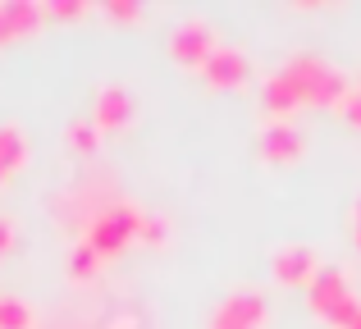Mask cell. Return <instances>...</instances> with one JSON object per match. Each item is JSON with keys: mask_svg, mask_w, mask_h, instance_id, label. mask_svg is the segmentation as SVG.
Returning <instances> with one entry per match:
<instances>
[{"mask_svg": "<svg viewBox=\"0 0 361 329\" xmlns=\"http://www.w3.org/2000/svg\"><path fill=\"white\" fill-rule=\"evenodd\" d=\"M353 242H357V252H361V224H353Z\"/></svg>", "mask_w": 361, "mask_h": 329, "instance_id": "obj_22", "label": "cell"}, {"mask_svg": "<svg viewBox=\"0 0 361 329\" xmlns=\"http://www.w3.org/2000/svg\"><path fill=\"white\" fill-rule=\"evenodd\" d=\"M0 329H32V306L23 297L5 293L0 297Z\"/></svg>", "mask_w": 361, "mask_h": 329, "instance_id": "obj_14", "label": "cell"}, {"mask_svg": "<svg viewBox=\"0 0 361 329\" xmlns=\"http://www.w3.org/2000/svg\"><path fill=\"white\" fill-rule=\"evenodd\" d=\"M97 270H101V256L87 247V242H78V247L69 252V275H73V279H92Z\"/></svg>", "mask_w": 361, "mask_h": 329, "instance_id": "obj_15", "label": "cell"}, {"mask_svg": "<svg viewBox=\"0 0 361 329\" xmlns=\"http://www.w3.org/2000/svg\"><path fill=\"white\" fill-rule=\"evenodd\" d=\"M165 238H169V224L160 220V215L142 211V229H137V242H147V247H160Z\"/></svg>", "mask_w": 361, "mask_h": 329, "instance_id": "obj_16", "label": "cell"}, {"mask_svg": "<svg viewBox=\"0 0 361 329\" xmlns=\"http://www.w3.org/2000/svg\"><path fill=\"white\" fill-rule=\"evenodd\" d=\"M325 321L334 325V329H357V321H361V302H357V293H353V297H343V302H338L334 311L325 316Z\"/></svg>", "mask_w": 361, "mask_h": 329, "instance_id": "obj_17", "label": "cell"}, {"mask_svg": "<svg viewBox=\"0 0 361 329\" xmlns=\"http://www.w3.org/2000/svg\"><path fill=\"white\" fill-rule=\"evenodd\" d=\"M256 147H261V161H270V165H293L302 156V133L293 124H283V119H274V124H265L261 128V137H256Z\"/></svg>", "mask_w": 361, "mask_h": 329, "instance_id": "obj_8", "label": "cell"}, {"mask_svg": "<svg viewBox=\"0 0 361 329\" xmlns=\"http://www.w3.org/2000/svg\"><path fill=\"white\" fill-rule=\"evenodd\" d=\"M215 46L220 42H215V27L206 23V18H183V23L169 32V55H174L178 64H188V69H202Z\"/></svg>", "mask_w": 361, "mask_h": 329, "instance_id": "obj_5", "label": "cell"}, {"mask_svg": "<svg viewBox=\"0 0 361 329\" xmlns=\"http://www.w3.org/2000/svg\"><path fill=\"white\" fill-rule=\"evenodd\" d=\"M261 101H265V110H270L274 119H283V124H288V115L302 106V101H298V92H293V82L283 78L279 69H274L270 78H265V87H261Z\"/></svg>", "mask_w": 361, "mask_h": 329, "instance_id": "obj_12", "label": "cell"}, {"mask_svg": "<svg viewBox=\"0 0 361 329\" xmlns=\"http://www.w3.org/2000/svg\"><path fill=\"white\" fill-rule=\"evenodd\" d=\"M137 229H142V211H137L133 201H119V197H110V201L87 220V229H82V242H87V247L97 252L101 261H110V256H119L128 242H137Z\"/></svg>", "mask_w": 361, "mask_h": 329, "instance_id": "obj_2", "label": "cell"}, {"mask_svg": "<svg viewBox=\"0 0 361 329\" xmlns=\"http://www.w3.org/2000/svg\"><path fill=\"white\" fill-rule=\"evenodd\" d=\"M42 23H46V9L37 0H0V46L32 37Z\"/></svg>", "mask_w": 361, "mask_h": 329, "instance_id": "obj_7", "label": "cell"}, {"mask_svg": "<svg viewBox=\"0 0 361 329\" xmlns=\"http://www.w3.org/2000/svg\"><path fill=\"white\" fill-rule=\"evenodd\" d=\"M27 151H32V147H27L23 128H18V124H0V183L14 178L18 169L27 165Z\"/></svg>", "mask_w": 361, "mask_h": 329, "instance_id": "obj_11", "label": "cell"}, {"mask_svg": "<svg viewBox=\"0 0 361 329\" xmlns=\"http://www.w3.org/2000/svg\"><path fill=\"white\" fill-rule=\"evenodd\" d=\"M357 92H361V73H357Z\"/></svg>", "mask_w": 361, "mask_h": 329, "instance_id": "obj_24", "label": "cell"}, {"mask_svg": "<svg viewBox=\"0 0 361 329\" xmlns=\"http://www.w3.org/2000/svg\"><path fill=\"white\" fill-rule=\"evenodd\" d=\"M92 119H97V128H123L133 119V97L128 87H119V82H106V87L97 92V101H92Z\"/></svg>", "mask_w": 361, "mask_h": 329, "instance_id": "obj_10", "label": "cell"}, {"mask_svg": "<svg viewBox=\"0 0 361 329\" xmlns=\"http://www.w3.org/2000/svg\"><path fill=\"white\" fill-rule=\"evenodd\" d=\"M343 297H353V288H348V275L338 266H320V275L311 279V288H307V306L316 316H329Z\"/></svg>", "mask_w": 361, "mask_h": 329, "instance_id": "obj_9", "label": "cell"}, {"mask_svg": "<svg viewBox=\"0 0 361 329\" xmlns=\"http://www.w3.org/2000/svg\"><path fill=\"white\" fill-rule=\"evenodd\" d=\"M247 73H252V60H247L238 46H215L211 60L202 64V78L211 87H238V82H247Z\"/></svg>", "mask_w": 361, "mask_h": 329, "instance_id": "obj_6", "label": "cell"}, {"mask_svg": "<svg viewBox=\"0 0 361 329\" xmlns=\"http://www.w3.org/2000/svg\"><path fill=\"white\" fill-rule=\"evenodd\" d=\"M270 275L288 288H311V279L320 275V256L307 242H283L270 252Z\"/></svg>", "mask_w": 361, "mask_h": 329, "instance_id": "obj_4", "label": "cell"}, {"mask_svg": "<svg viewBox=\"0 0 361 329\" xmlns=\"http://www.w3.org/2000/svg\"><path fill=\"white\" fill-rule=\"evenodd\" d=\"M46 9V18H82L87 14V0H51V5H42Z\"/></svg>", "mask_w": 361, "mask_h": 329, "instance_id": "obj_18", "label": "cell"}, {"mask_svg": "<svg viewBox=\"0 0 361 329\" xmlns=\"http://www.w3.org/2000/svg\"><path fill=\"white\" fill-rule=\"evenodd\" d=\"M279 73L293 82V92H298L302 106H320V110L343 106V97L353 92L338 64H329L325 55H311V51H298L288 64H279Z\"/></svg>", "mask_w": 361, "mask_h": 329, "instance_id": "obj_1", "label": "cell"}, {"mask_svg": "<svg viewBox=\"0 0 361 329\" xmlns=\"http://www.w3.org/2000/svg\"><path fill=\"white\" fill-rule=\"evenodd\" d=\"M14 242H18V229H14V220L9 215H0V261L14 252Z\"/></svg>", "mask_w": 361, "mask_h": 329, "instance_id": "obj_20", "label": "cell"}, {"mask_svg": "<svg viewBox=\"0 0 361 329\" xmlns=\"http://www.w3.org/2000/svg\"><path fill=\"white\" fill-rule=\"evenodd\" d=\"M338 110H343V119H348V124H357V128H361V92H348Z\"/></svg>", "mask_w": 361, "mask_h": 329, "instance_id": "obj_21", "label": "cell"}, {"mask_svg": "<svg viewBox=\"0 0 361 329\" xmlns=\"http://www.w3.org/2000/svg\"><path fill=\"white\" fill-rule=\"evenodd\" d=\"M270 325V297L261 288H233L211 311V329H265Z\"/></svg>", "mask_w": 361, "mask_h": 329, "instance_id": "obj_3", "label": "cell"}, {"mask_svg": "<svg viewBox=\"0 0 361 329\" xmlns=\"http://www.w3.org/2000/svg\"><path fill=\"white\" fill-rule=\"evenodd\" d=\"M106 14L119 18V23H137V18H142V5H133V0H106Z\"/></svg>", "mask_w": 361, "mask_h": 329, "instance_id": "obj_19", "label": "cell"}, {"mask_svg": "<svg viewBox=\"0 0 361 329\" xmlns=\"http://www.w3.org/2000/svg\"><path fill=\"white\" fill-rule=\"evenodd\" d=\"M64 137H69V147H73V151H78V156H92V151H97V147H101V128H97V119H69V128H64Z\"/></svg>", "mask_w": 361, "mask_h": 329, "instance_id": "obj_13", "label": "cell"}, {"mask_svg": "<svg viewBox=\"0 0 361 329\" xmlns=\"http://www.w3.org/2000/svg\"><path fill=\"white\" fill-rule=\"evenodd\" d=\"M353 224H361V201H357V211H353Z\"/></svg>", "mask_w": 361, "mask_h": 329, "instance_id": "obj_23", "label": "cell"}, {"mask_svg": "<svg viewBox=\"0 0 361 329\" xmlns=\"http://www.w3.org/2000/svg\"><path fill=\"white\" fill-rule=\"evenodd\" d=\"M357 329H361V321H357Z\"/></svg>", "mask_w": 361, "mask_h": 329, "instance_id": "obj_25", "label": "cell"}]
</instances>
